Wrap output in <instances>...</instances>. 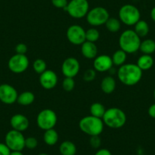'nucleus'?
Returning <instances> with one entry per match:
<instances>
[{
  "label": "nucleus",
  "instance_id": "nucleus-1",
  "mask_svg": "<svg viewBox=\"0 0 155 155\" xmlns=\"http://www.w3.org/2000/svg\"><path fill=\"white\" fill-rule=\"evenodd\" d=\"M143 71L134 63H125L117 70V77L120 82L126 86H134L141 81Z\"/></svg>",
  "mask_w": 155,
  "mask_h": 155
},
{
  "label": "nucleus",
  "instance_id": "nucleus-2",
  "mask_svg": "<svg viewBox=\"0 0 155 155\" xmlns=\"http://www.w3.org/2000/svg\"><path fill=\"white\" fill-rule=\"evenodd\" d=\"M104 125L110 129H120L125 126L127 120L126 113L118 107H111L106 110L102 118Z\"/></svg>",
  "mask_w": 155,
  "mask_h": 155
},
{
  "label": "nucleus",
  "instance_id": "nucleus-3",
  "mask_svg": "<svg viewBox=\"0 0 155 155\" xmlns=\"http://www.w3.org/2000/svg\"><path fill=\"white\" fill-rule=\"evenodd\" d=\"M141 38L137 35L134 30H126L120 35L119 39V45L120 49L126 53H136L139 50Z\"/></svg>",
  "mask_w": 155,
  "mask_h": 155
},
{
  "label": "nucleus",
  "instance_id": "nucleus-4",
  "mask_svg": "<svg viewBox=\"0 0 155 155\" xmlns=\"http://www.w3.org/2000/svg\"><path fill=\"white\" fill-rule=\"evenodd\" d=\"M78 126L81 132L89 136L100 135L104 129V123L102 119L97 118L91 115L84 116L81 119Z\"/></svg>",
  "mask_w": 155,
  "mask_h": 155
},
{
  "label": "nucleus",
  "instance_id": "nucleus-5",
  "mask_svg": "<svg viewBox=\"0 0 155 155\" xmlns=\"http://www.w3.org/2000/svg\"><path fill=\"white\" fill-rule=\"evenodd\" d=\"M119 18L121 23L127 26H134L141 20V13L136 6L131 4L123 5L119 11Z\"/></svg>",
  "mask_w": 155,
  "mask_h": 155
},
{
  "label": "nucleus",
  "instance_id": "nucleus-6",
  "mask_svg": "<svg viewBox=\"0 0 155 155\" xmlns=\"http://www.w3.org/2000/svg\"><path fill=\"white\" fill-rule=\"evenodd\" d=\"M71 18L81 19L87 15L89 11V3L87 0H71L64 8Z\"/></svg>",
  "mask_w": 155,
  "mask_h": 155
},
{
  "label": "nucleus",
  "instance_id": "nucleus-7",
  "mask_svg": "<svg viewBox=\"0 0 155 155\" xmlns=\"http://www.w3.org/2000/svg\"><path fill=\"white\" fill-rule=\"evenodd\" d=\"M57 123V115L51 109H44L38 113L37 116V126L46 131L54 129Z\"/></svg>",
  "mask_w": 155,
  "mask_h": 155
},
{
  "label": "nucleus",
  "instance_id": "nucleus-8",
  "mask_svg": "<svg viewBox=\"0 0 155 155\" xmlns=\"http://www.w3.org/2000/svg\"><path fill=\"white\" fill-rule=\"evenodd\" d=\"M109 18V12L104 7L97 6L89 10L86 15V20L91 26L99 27L105 25Z\"/></svg>",
  "mask_w": 155,
  "mask_h": 155
},
{
  "label": "nucleus",
  "instance_id": "nucleus-9",
  "mask_svg": "<svg viewBox=\"0 0 155 155\" xmlns=\"http://www.w3.org/2000/svg\"><path fill=\"white\" fill-rule=\"evenodd\" d=\"M5 144L12 150H23L25 147V138L23 133L15 129L8 131L5 135Z\"/></svg>",
  "mask_w": 155,
  "mask_h": 155
},
{
  "label": "nucleus",
  "instance_id": "nucleus-10",
  "mask_svg": "<svg viewBox=\"0 0 155 155\" xmlns=\"http://www.w3.org/2000/svg\"><path fill=\"white\" fill-rule=\"evenodd\" d=\"M29 59L26 55L15 54L8 62V67L12 72L15 74H21L28 69L29 66Z\"/></svg>",
  "mask_w": 155,
  "mask_h": 155
},
{
  "label": "nucleus",
  "instance_id": "nucleus-11",
  "mask_svg": "<svg viewBox=\"0 0 155 155\" xmlns=\"http://www.w3.org/2000/svg\"><path fill=\"white\" fill-rule=\"evenodd\" d=\"M86 31L80 25H73L68 27L66 31V37L73 45H81L86 41Z\"/></svg>",
  "mask_w": 155,
  "mask_h": 155
},
{
  "label": "nucleus",
  "instance_id": "nucleus-12",
  "mask_svg": "<svg viewBox=\"0 0 155 155\" xmlns=\"http://www.w3.org/2000/svg\"><path fill=\"white\" fill-rule=\"evenodd\" d=\"M17 90L8 84H0V101L7 105H11L17 102Z\"/></svg>",
  "mask_w": 155,
  "mask_h": 155
},
{
  "label": "nucleus",
  "instance_id": "nucleus-13",
  "mask_svg": "<svg viewBox=\"0 0 155 155\" xmlns=\"http://www.w3.org/2000/svg\"><path fill=\"white\" fill-rule=\"evenodd\" d=\"M80 71V63L76 58L68 57L62 64V72L65 77L74 78Z\"/></svg>",
  "mask_w": 155,
  "mask_h": 155
},
{
  "label": "nucleus",
  "instance_id": "nucleus-14",
  "mask_svg": "<svg viewBox=\"0 0 155 155\" xmlns=\"http://www.w3.org/2000/svg\"><path fill=\"white\" fill-rule=\"evenodd\" d=\"M39 81L43 88L46 90H51L57 84L58 76L53 70L47 69L44 72L40 74Z\"/></svg>",
  "mask_w": 155,
  "mask_h": 155
},
{
  "label": "nucleus",
  "instance_id": "nucleus-15",
  "mask_svg": "<svg viewBox=\"0 0 155 155\" xmlns=\"http://www.w3.org/2000/svg\"><path fill=\"white\" fill-rule=\"evenodd\" d=\"M113 63L111 56L108 55H100L97 56L93 62L94 69L99 72L108 71L113 68Z\"/></svg>",
  "mask_w": 155,
  "mask_h": 155
},
{
  "label": "nucleus",
  "instance_id": "nucleus-16",
  "mask_svg": "<svg viewBox=\"0 0 155 155\" xmlns=\"http://www.w3.org/2000/svg\"><path fill=\"white\" fill-rule=\"evenodd\" d=\"M10 125H11L12 129L17 130L18 132H23L24 131L27 130L29 127L30 122L27 116L25 115L17 113L13 115L10 119Z\"/></svg>",
  "mask_w": 155,
  "mask_h": 155
},
{
  "label": "nucleus",
  "instance_id": "nucleus-17",
  "mask_svg": "<svg viewBox=\"0 0 155 155\" xmlns=\"http://www.w3.org/2000/svg\"><path fill=\"white\" fill-rule=\"evenodd\" d=\"M81 53L87 59H94L97 56V47L95 43L85 41L81 45Z\"/></svg>",
  "mask_w": 155,
  "mask_h": 155
},
{
  "label": "nucleus",
  "instance_id": "nucleus-18",
  "mask_svg": "<svg viewBox=\"0 0 155 155\" xmlns=\"http://www.w3.org/2000/svg\"><path fill=\"white\" fill-rule=\"evenodd\" d=\"M116 87V82L114 78L111 75L106 76L101 82V88L104 93L107 94H112Z\"/></svg>",
  "mask_w": 155,
  "mask_h": 155
},
{
  "label": "nucleus",
  "instance_id": "nucleus-19",
  "mask_svg": "<svg viewBox=\"0 0 155 155\" xmlns=\"http://www.w3.org/2000/svg\"><path fill=\"white\" fill-rule=\"evenodd\" d=\"M153 63H154V61L151 55L143 54L138 59L136 65L142 71H147L153 67Z\"/></svg>",
  "mask_w": 155,
  "mask_h": 155
},
{
  "label": "nucleus",
  "instance_id": "nucleus-20",
  "mask_svg": "<svg viewBox=\"0 0 155 155\" xmlns=\"http://www.w3.org/2000/svg\"><path fill=\"white\" fill-rule=\"evenodd\" d=\"M59 150L61 155H75L77 147L72 141H64L59 145Z\"/></svg>",
  "mask_w": 155,
  "mask_h": 155
},
{
  "label": "nucleus",
  "instance_id": "nucleus-21",
  "mask_svg": "<svg viewBox=\"0 0 155 155\" xmlns=\"http://www.w3.org/2000/svg\"><path fill=\"white\" fill-rule=\"evenodd\" d=\"M44 141L47 145H55L59 141V134L54 129L46 130L44 134Z\"/></svg>",
  "mask_w": 155,
  "mask_h": 155
},
{
  "label": "nucleus",
  "instance_id": "nucleus-22",
  "mask_svg": "<svg viewBox=\"0 0 155 155\" xmlns=\"http://www.w3.org/2000/svg\"><path fill=\"white\" fill-rule=\"evenodd\" d=\"M35 101V95L31 91H24L18 94L17 102L21 106H29Z\"/></svg>",
  "mask_w": 155,
  "mask_h": 155
},
{
  "label": "nucleus",
  "instance_id": "nucleus-23",
  "mask_svg": "<svg viewBox=\"0 0 155 155\" xmlns=\"http://www.w3.org/2000/svg\"><path fill=\"white\" fill-rule=\"evenodd\" d=\"M139 50L146 55H151L155 52V41L152 39H146L141 41Z\"/></svg>",
  "mask_w": 155,
  "mask_h": 155
},
{
  "label": "nucleus",
  "instance_id": "nucleus-24",
  "mask_svg": "<svg viewBox=\"0 0 155 155\" xmlns=\"http://www.w3.org/2000/svg\"><path fill=\"white\" fill-rule=\"evenodd\" d=\"M134 26H135L134 31L136 33L137 35H138L140 38L146 37L148 34L149 31H150L148 24L144 20H139Z\"/></svg>",
  "mask_w": 155,
  "mask_h": 155
},
{
  "label": "nucleus",
  "instance_id": "nucleus-25",
  "mask_svg": "<svg viewBox=\"0 0 155 155\" xmlns=\"http://www.w3.org/2000/svg\"><path fill=\"white\" fill-rule=\"evenodd\" d=\"M111 58L113 65L120 67L126 63V59H127V53L123 51V50L120 49V50L114 52Z\"/></svg>",
  "mask_w": 155,
  "mask_h": 155
},
{
  "label": "nucleus",
  "instance_id": "nucleus-26",
  "mask_svg": "<svg viewBox=\"0 0 155 155\" xmlns=\"http://www.w3.org/2000/svg\"><path fill=\"white\" fill-rule=\"evenodd\" d=\"M90 112L91 116L102 119L106 112L105 107L99 102H95L91 105Z\"/></svg>",
  "mask_w": 155,
  "mask_h": 155
},
{
  "label": "nucleus",
  "instance_id": "nucleus-27",
  "mask_svg": "<svg viewBox=\"0 0 155 155\" xmlns=\"http://www.w3.org/2000/svg\"><path fill=\"white\" fill-rule=\"evenodd\" d=\"M104 25L106 26L107 31L111 33H116L121 28V21L118 18L110 17Z\"/></svg>",
  "mask_w": 155,
  "mask_h": 155
},
{
  "label": "nucleus",
  "instance_id": "nucleus-28",
  "mask_svg": "<svg viewBox=\"0 0 155 155\" xmlns=\"http://www.w3.org/2000/svg\"><path fill=\"white\" fill-rule=\"evenodd\" d=\"M33 69L36 73L39 74H41L43 72L47 69V62L42 59H37L33 62Z\"/></svg>",
  "mask_w": 155,
  "mask_h": 155
},
{
  "label": "nucleus",
  "instance_id": "nucleus-29",
  "mask_svg": "<svg viewBox=\"0 0 155 155\" xmlns=\"http://www.w3.org/2000/svg\"><path fill=\"white\" fill-rule=\"evenodd\" d=\"M86 41L89 42L96 43L100 38V32L97 29L95 28H89L88 30L86 31L85 33Z\"/></svg>",
  "mask_w": 155,
  "mask_h": 155
},
{
  "label": "nucleus",
  "instance_id": "nucleus-30",
  "mask_svg": "<svg viewBox=\"0 0 155 155\" xmlns=\"http://www.w3.org/2000/svg\"><path fill=\"white\" fill-rule=\"evenodd\" d=\"M74 86H75V81L74 80V78L65 77L62 83V87L65 91L71 92L74 90Z\"/></svg>",
  "mask_w": 155,
  "mask_h": 155
},
{
  "label": "nucleus",
  "instance_id": "nucleus-31",
  "mask_svg": "<svg viewBox=\"0 0 155 155\" xmlns=\"http://www.w3.org/2000/svg\"><path fill=\"white\" fill-rule=\"evenodd\" d=\"M97 75V71L94 68H88L85 70L83 74V79L87 82H91L95 79Z\"/></svg>",
  "mask_w": 155,
  "mask_h": 155
},
{
  "label": "nucleus",
  "instance_id": "nucleus-32",
  "mask_svg": "<svg viewBox=\"0 0 155 155\" xmlns=\"http://www.w3.org/2000/svg\"><path fill=\"white\" fill-rule=\"evenodd\" d=\"M38 145V141L35 137H28L25 138V147L30 150L35 149Z\"/></svg>",
  "mask_w": 155,
  "mask_h": 155
},
{
  "label": "nucleus",
  "instance_id": "nucleus-33",
  "mask_svg": "<svg viewBox=\"0 0 155 155\" xmlns=\"http://www.w3.org/2000/svg\"><path fill=\"white\" fill-rule=\"evenodd\" d=\"M89 142H90V145L93 148L98 149L101 147L102 141H101V138H100V135H94V136H91Z\"/></svg>",
  "mask_w": 155,
  "mask_h": 155
},
{
  "label": "nucleus",
  "instance_id": "nucleus-34",
  "mask_svg": "<svg viewBox=\"0 0 155 155\" xmlns=\"http://www.w3.org/2000/svg\"><path fill=\"white\" fill-rule=\"evenodd\" d=\"M15 53L17 54L25 55L28 52V46L25 44H23V43H20V44H17L15 46Z\"/></svg>",
  "mask_w": 155,
  "mask_h": 155
},
{
  "label": "nucleus",
  "instance_id": "nucleus-35",
  "mask_svg": "<svg viewBox=\"0 0 155 155\" xmlns=\"http://www.w3.org/2000/svg\"><path fill=\"white\" fill-rule=\"evenodd\" d=\"M51 2L54 7L62 9H64L68 3V0H51Z\"/></svg>",
  "mask_w": 155,
  "mask_h": 155
},
{
  "label": "nucleus",
  "instance_id": "nucleus-36",
  "mask_svg": "<svg viewBox=\"0 0 155 155\" xmlns=\"http://www.w3.org/2000/svg\"><path fill=\"white\" fill-rule=\"evenodd\" d=\"M11 150L5 143H0V155H10Z\"/></svg>",
  "mask_w": 155,
  "mask_h": 155
},
{
  "label": "nucleus",
  "instance_id": "nucleus-37",
  "mask_svg": "<svg viewBox=\"0 0 155 155\" xmlns=\"http://www.w3.org/2000/svg\"><path fill=\"white\" fill-rule=\"evenodd\" d=\"M94 155H112V153L110 150H109L107 148H101L97 150Z\"/></svg>",
  "mask_w": 155,
  "mask_h": 155
},
{
  "label": "nucleus",
  "instance_id": "nucleus-38",
  "mask_svg": "<svg viewBox=\"0 0 155 155\" xmlns=\"http://www.w3.org/2000/svg\"><path fill=\"white\" fill-rule=\"evenodd\" d=\"M147 113H148L149 116L151 118L155 119V104H153L149 107L148 110H147Z\"/></svg>",
  "mask_w": 155,
  "mask_h": 155
},
{
  "label": "nucleus",
  "instance_id": "nucleus-39",
  "mask_svg": "<svg viewBox=\"0 0 155 155\" xmlns=\"http://www.w3.org/2000/svg\"><path fill=\"white\" fill-rule=\"evenodd\" d=\"M150 18H151L152 21L155 22V7H153L150 11Z\"/></svg>",
  "mask_w": 155,
  "mask_h": 155
},
{
  "label": "nucleus",
  "instance_id": "nucleus-40",
  "mask_svg": "<svg viewBox=\"0 0 155 155\" xmlns=\"http://www.w3.org/2000/svg\"><path fill=\"white\" fill-rule=\"evenodd\" d=\"M10 155H24L23 153L20 150H12L10 153Z\"/></svg>",
  "mask_w": 155,
  "mask_h": 155
},
{
  "label": "nucleus",
  "instance_id": "nucleus-41",
  "mask_svg": "<svg viewBox=\"0 0 155 155\" xmlns=\"http://www.w3.org/2000/svg\"><path fill=\"white\" fill-rule=\"evenodd\" d=\"M38 155H48L47 153H39Z\"/></svg>",
  "mask_w": 155,
  "mask_h": 155
},
{
  "label": "nucleus",
  "instance_id": "nucleus-42",
  "mask_svg": "<svg viewBox=\"0 0 155 155\" xmlns=\"http://www.w3.org/2000/svg\"><path fill=\"white\" fill-rule=\"evenodd\" d=\"M153 97H154V99H155V88H154V90H153Z\"/></svg>",
  "mask_w": 155,
  "mask_h": 155
}]
</instances>
